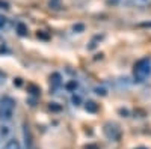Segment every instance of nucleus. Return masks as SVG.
Segmentation results:
<instances>
[{
  "label": "nucleus",
  "mask_w": 151,
  "mask_h": 149,
  "mask_svg": "<svg viewBox=\"0 0 151 149\" xmlns=\"http://www.w3.org/2000/svg\"><path fill=\"white\" fill-rule=\"evenodd\" d=\"M14 110H15V101L9 96H5L0 103V120L8 122L14 116Z\"/></svg>",
  "instance_id": "1"
},
{
  "label": "nucleus",
  "mask_w": 151,
  "mask_h": 149,
  "mask_svg": "<svg viewBox=\"0 0 151 149\" xmlns=\"http://www.w3.org/2000/svg\"><path fill=\"white\" fill-rule=\"evenodd\" d=\"M150 74H151V62H150V59H142L134 65L133 76L137 81H144Z\"/></svg>",
  "instance_id": "2"
},
{
  "label": "nucleus",
  "mask_w": 151,
  "mask_h": 149,
  "mask_svg": "<svg viewBox=\"0 0 151 149\" xmlns=\"http://www.w3.org/2000/svg\"><path fill=\"white\" fill-rule=\"evenodd\" d=\"M3 149H21V145H20L18 140L12 139V140H8V142H6V145H5Z\"/></svg>",
  "instance_id": "3"
},
{
  "label": "nucleus",
  "mask_w": 151,
  "mask_h": 149,
  "mask_svg": "<svg viewBox=\"0 0 151 149\" xmlns=\"http://www.w3.org/2000/svg\"><path fill=\"white\" fill-rule=\"evenodd\" d=\"M86 110H89V111H97V106H95V103H92V101L86 103Z\"/></svg>",
  "instance_id": "4"
},
{
  "label": "nucleus",
  "mask_w": 151,
  "mask_h": 149,
  "mask_svg": "<svg viewBox=\"0 0 151 149\" xmlns=\"http://www.w3.org/2000/svg\"><path fill=\"white\" fill-rule=\"evenodd\" d=\"M18 30H20V35H26V27L23 24H18Z\"/></svg>",
  "instance_id": "5"
},
{
  "label": "nucleus",
  "mask_w": 151,
  "mask_h": 149,
  "mask_svg": "<svg viewBox=\"0 0 151 149\" xmlns=\"http://www.w3.org/2000/svg\"><path fill=\"white\" fill-rule=\"evenodd\" d=\"M5 24H6V18H5L3 15H0V29H2Z\"/></svg>",
  "instance_id": "6"
}]
</instances>
